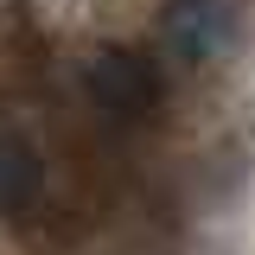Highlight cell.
I'll return each instance as SVG.
<instances>
[{
	"mask_svg": "<svg viewBox=\"0 0 255 255\" xmlns=\"http://www.w3.org/2000/svg\"><path fill=\"white\" fill-rule=\"evenodd\" d=\"M153 32L159 51H172L179 64H211L236 38V0H166Z\"/></svg>",
	"mask_w": 255,
	"mask_h": 255,
	"instance_id": "obj_2",
	"label": "cell"
},
{
	"mask_svg": "<svg viewBox=\"0 0 255 255\" xmlns=\"http://www.w3.org/2000/svg\"><path fill=\"white\" fill-rule=\"evenodd\" d=\"M45 198V159L26 134H0V211L19 217Z\"/></svg>",
	"mask_w": 255,
	"mask_h": 255,
	"instance_id": "obj_3",
	"label": "cell"
},
{
	"mask_svg": "<svg viewBox=\"0 0 255 255\" xmlns=\"http://www.w3.org/2000/svg\"><path fill=\"white\" fill-rule=\"evenodd\" d=\"M83 90L102 115H115V122H147L159 109V70L147 51H134V45H109V51H96L90 70H83Z\"/></svg>",
	"mask_w": 255,
	"mask_h": 255,
	"instance_id": "obj_1",
	"label": "cell"
}]
</instances>
